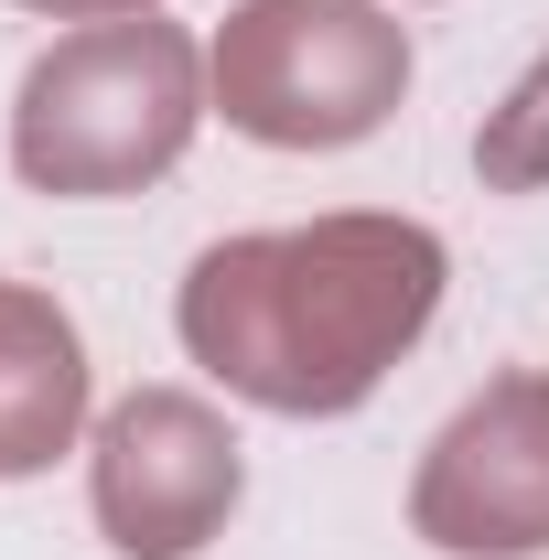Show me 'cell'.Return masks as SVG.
Wrapping results in <instances>:
<instances>
[{
    "instance_id": "obj_1",
    "label": "cell",
    "mask_w": 549,
    "mask_h": 560,
    "mask_svg": "<svg viewBox=\"0 0 549 560\" xmlns=\"http://www.w3.org/2000/svg\"><path fill=\"white\" fill-rule=\"evenodd\" d=\"M442 313V237L410 215H313L226 237L184 280V346L280 420L355 410Z\"/></svg>"
},
{
    "instance_id": "obj_2",
    "label": "cell",
    "mask_w": 549,
    "mask_h": 560,
    "mask_svg": "<svg viewBox=\"0 0 549 560\" xmlns=\"http://www.w3.org/2000/svg\"><path fill=\"white\" fill-rule=\"evenodd\" d=\"M195 44L151 11L119 22H86L66 33L44 66L22 75V108H11V162L33 195H140L184 162V140L206 119L195 97Z\"/></svg>"
},
{
    "instance_id": "obj_3",
    "label": "cell",
    "mask_w": 549,
    "mask_h": 560,
    "mask_svg": "<svg viewBox=\"0 0 549 560\" xmlns=\"http://www.w3.org/2000/svg\"><path fill=\"white\" fill-rule=\"evenodd\" d=\"M410 86V33L377 0H237L215 33V108L270 151H344Z\"/></svg>"
},
{
    "instance_id": "obj_4",
    "label": "cell",
    "mask_w": 549,
    "mask_h": 560,
    "mask_svg": "<svg viewBox=\"0 0 549 560\" xmlns=\"http://www.w3.org/2000/svg\"><path fill=\"white\" fill-rule=\"evenodd\" d=\"M237 431L184 388H130L97 420V528L119 560H195L237 517Z\"/></svg>"
},
{
    "instance_id": "obj_5",
    "label": "cell",
    "mask_w": 549,
    "mask_h": 560,
    "mask_svg": "<svg viewBox=\"0 0 549 560\" xmlns=\"http://www.w3.org/2000/svg\"><path fill=\"white\" fill-rule=\"evenodd\" d=\"M410 528L453 560H539L549 550V377H495L475 410L442 420L420 453Z\"/></svg>"
},
{
    "instance_id": "obj_6",
    "label": "cell",
    "mask_w": 549,
    "mask_h": 560,
    "mask_svg": "<svg viewBox=\"0 0 549 560\" xmlns=\"http://www.w3.org/2000/svg\"><path fill=\"white\" fill-rule=\"evenodd\" d=\"M75 431H86V346L44 291L0 280V475H44Z\"/></svg>"
},
{
    "instance_id": "obj_7",
    "label": "cell",
    "mask_w": 549,
    "mask_h": 560,
    "mask_svg": "<svg viewBox=\"0 0 549 560\" xmlns=\"http://www.w3.org/2000/svg\"><path fill=\"white\" fill-rule=\"evenodd\" d=\"M475 173L495 184V195H539V184H549V55L506 86V108H484Z\"/></svg>"
},
{
    "instance_id": "obj_8",
    "label": "cell",
    "mask_w": 549,
    "mask_h": 560,
    "mask_svg": "<svg viewBox=\"0 0 549 560\" xmlns=\"http://www.w3.org/2000/svg\"><path fill=\"white\" fill-rule=\"evenodd\" d=\"M22 11H97V22H119V11H151V0H22Z\"/></svg>"
}]
</instances>
